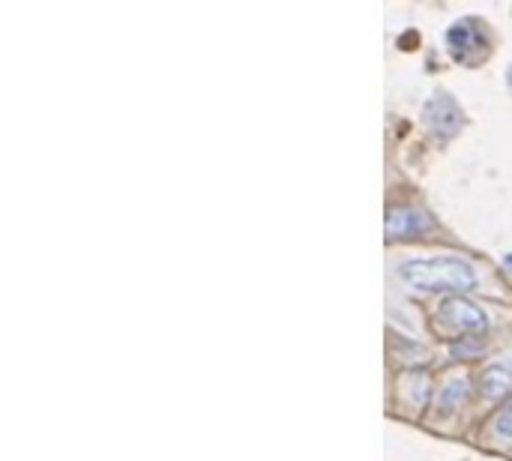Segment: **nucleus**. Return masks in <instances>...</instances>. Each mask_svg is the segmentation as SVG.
I'll return each mask as SVG.
<instances>
[{"label":"nucleus","mask_w":512,"mask_h":461,"mask_svg":"<svg viewBox=\"0 0 512 461\" xmlns=\"http://www.w3.org/2000/svg\"><path fill=\"white\" fill-rule=\"evenodd\" d=\"M465 399H468V381H465V378L444 384L441 399H438V411H441V417H450L453 411H459V408L465 405Z\"/></svg>","instance_id":"7"},{"label":"nucleus","mask_w":512,"mask_h":461,"mask_svg":"<svg viewBox=\"0 0 512 461\" xmlns=\"http://www.w3.org/2000/svg\"><path fill=\"white\" fill-rule=\"evenodd\" d=\"M441 318L459 333H486L489 330V315L465 297H450L441 306Z\"/></svg>","instance_id":"5"},{"label":"nucleus","mask_w":512,"mask_h":461,"mask_svg":"<svg viewBox=\"0 0 512 461\" xmlns=\"http://www.w3.org/2000/svg\"><path fill=\"white\" fill-rule=\"evenodd\" d=\"M396 276L414 288V291H423V294H465L477 285V273L474 267L465 261V258H450V255H441V258H423V261H405L399 264Z\"/></svg>","instance_id":"1"},{"label":"nucleus","mask_w":512,"mask_h":461,"mask_svg":"<svg viewBox=\"0 0 512 461\" xmlns=\"http://www.w3.org/2000/svg\"><path fill=\"white\" fill-rule=\"evenodd\" d=\"M426 123L438 138H450L465 126V114L456 105V99H450L447 93H435L426 102Z\"/></svg>","instance_id":"4"},{"label":"nucleus","mask_w":512,"mask_h":461,"mask_svg":"<svg viewBox=\"0 0 512 461\" xmlns=\"http://www.w3.org/2000/svg\"><path fill=\"white\" fill-rule=\"evenodd\" d=\"M447 45H450L453 57L462 60V63H474V60L486 57V51H489L486 30H483L480 21H474V18L456 21V24L447 30Z\"/></svg>","instance_id":"2"},{"label":"nucleus","mask_w":512,"mask_h":461,"mask_svg":"<svg viewBox=\"0 0 512 461\" xmlns=\"http://www.w3.org/2000/svg\"><path fill=\"white\" fill-rule=\"evenodd\" d=\"M480 393L486 399H504L512 393V363H498V366H489L483 375H480Z\"/></svg>","instance_id":"6"},{"label":"nucleus","mask_w":512,"mask_h":461,"mask_svg":"<svg viewBox=\"0 0 512 461\" xmlns=\"http://www.w3.org/2000/svg\"><path fill=\"white\" fill-rule=\"evenodd\" d=\"M432 231V219L426 216V210L420 207H393L387 213V222H384V234L390 243H399V240H417V237H426Z\"/></svg>","instance_id":"3"},{"label":"nucleus","mask_w":512,"mask_h":461,"mask_svg":"<svg viewBox=\"0 0 512 461\" xmlns=\"http://www.w3.org/2000/svg\"><path fill=\"white\" fill-rule=\"evenodd\" d=\"M492 432H495L501 441H512V405L498 411V417H495V423H492Z\"/></svg>","instance_id":"8"}]
</instances>
